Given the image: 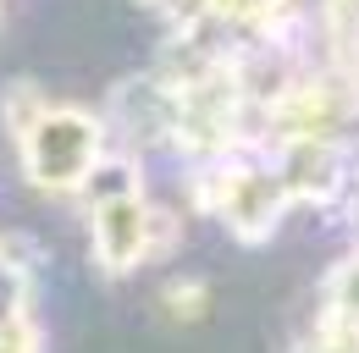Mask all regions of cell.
Returning <instances> with one entry per match:
<instances>
[{"mask_svg": "<svg viewBox=\"0 0 359 353\" xmlns=\"http://www.w3.org/2000/svg\"><path fill=\"white\" fill-rule=\"evenodd\" d=\"M17 138H22V160L34 182H45V188L83 182L94 166V149H100V127L78 111H39Z\"/></svg>", "mask_w": 359, "mask_h": 353, "instance_id": "obj_1", "label": "cell"}]
</instances>
